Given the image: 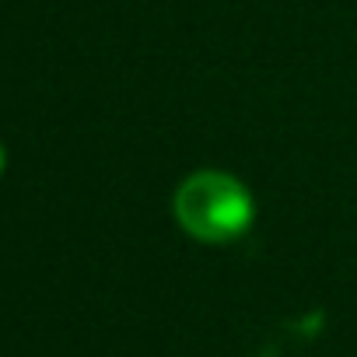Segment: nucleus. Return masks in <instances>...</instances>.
<instances>
[{
	"label": "nucleus",
	"mask_w": 357,
	"mask_h": 357,
	"mask_svg": "<svg viewBox=\"0 0 357 357\" xmlns=\"http://www.w3.org/2000/svg\"><path fill=\"white\" fill-rule=\"evenodd\" d=\"M4 165H8V151H4V144H0V175H4Z\"/></svg>",
	"instance_id": "2"
},
{
	"label": "nucleus",
	"mask_w": 357,
	"mask_h": 357,
	"mask_svg": "<svg viewBox=\"0 0 357 357\" xmlns=\"http://www.w3.org/2000/svg\"><path fill=\"white\" fill-rule=\"evenodd\" d=\"M172 214L190 238L204 245H228L252 228L256 200L238 175L221 168H200L175 186Z\"/></svg>",
	"instance_id": "1"
}]
</instances>
